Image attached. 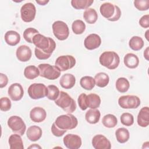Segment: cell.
<instances>
[{
  "label": "cell",
  "mask_w": 149,
  "mask_h": 149,
  "mask_svg": "<svg viewBox=\"0 0 149 149\" xmlns=\"http://www.w3.org/2000/svg\"><path fill=\"white\" fill-rule=\"evenodd\" d=\"M102 123L107 128H113L118 124V119L114 115L107 114L102 118Z\"/></svg>",
  "instance_id": "34"
},
{
  "label": "cell",
  "mask_w": 149,
  "mask_h": 149,
  "mask_svg": "<svg viewBox=\"0 0 149 149\" xmlns=\"http://www.w3.org/2000/svg\"><path fill=\"white\" fill-rule=\"evenodd\" d=\"M40 76L48 80H55L61 75V71L55 66L49 63H41L38 66Z\"/></svg>",
  "instance_id": "6"
},
{
  "label": "cell",
  "mask_w": 149,
  "mask_h": 149,
  "mask_svg": "<svg viewBox=\"0 0 149 149\" xmlns=\"http://www.w3.org/2000/svg\"><path fill=\"white\" fill-rule=\"evenodd\" d=\"M33 43L36 46L35 56L40 60L48 59L56 48V43L52 38L45 37L40 33L34 36Z\"/></svg>",
  "instance_id": "1"
},
{
  "label": "cell",
  "mask_w": 149,
  "mask_h": 149,
  "mask_svg": "<svg viewBox=\"0 0 149 149\" xmlns=\"http://www.w3.org/2000/svg\"><path fill=\"white\" fill-rule=\"evenodd\" d=\"M42 132L40 127L33 125L30 126L26 132V135L28 139L31 141L38 140L42 136Z\"/></svg>",
  "instance_id": "22"
},
{
  "label": "cell",
  "mask_w": 149,
  "mask_h": 149,
  "mask_svg": "<svg viewBox=\"0 0 149 149\" xmlns=\"http://www.w3.org/2000/svg\"><path fill=\"white\" fill-rule=\"evenodd\" d=\"M39 33V31L33 27L26 29L23 32V37L24 40L29 43H33V38L34 36Z\"/></svg>",
  "instance_id": "38"
},
{
  "label": "cell",
  "mask_w": 149,
  "mask_h": 149,
  "mask_svg": "<svg viewBox=\"0 0 149 149\" xmlns=\"http://www.w3.org/2000/svg\"><path fill=\"white\" fill-rule=\"evenodd\" d=\"M76 62V59L72 55H61L56 58L55 66L61 72H63L73 68Z\"/></svg>",
  "instance_id": "9"
},
{
  "label": "cell",
  "mask_w": 149,
  "mask_h": 149,
  "mask_svg": "<svg viewBox=\"0 0 149 149\" xmlns=\"http://www.w3.org/2000/svg\"><path fill=\"white\" fill-rule=\"evenodd\" d=\"M20 35L14 30H9L5 34L4 39L6 43L10 46H15L20 41Z\"/></svg>",
  "instance_id": "20"
},
{
  "label": "cell",
  "mask_w": 149,
  "mask_h": 149,
  "mask_svg": "<svg viewBox=\"0 0 149 149\" xmlns=\"http://www.w3.org/2000/svg\"><path fill=\"white\" fill-rule=\"evenodd\" d=\"M100 12L103 17L111 22L118 20L121 16L120 8L117 5L110 2L102 3L100 6Z\"/></svg>",
  "instance_id": "2"
},
{
  "label": "cell",
  "mask_w": 149,
  "mask_h": 149,
  "mask_svg": "<svg viewBox=\"0 0 149 149\" xmlns=\"http://www.w3.org/2000/svg\"><path fill=\"white\" fill-rule=\"evenodd\" d=\"M36 8L31 2L24 3L20 9V16L22 20L26 23L32 22L36 16Z\"/></svg>",
  "instance_id": "12"
},
{
  "label": "cell",
  "mask_w": 149,
  "mask_h": 149,
  "mask_svg": "<svg viewBox=\"0 0 149 149\" xmlns=\"http://www.w3.org/2000/svg\"><path fill=\"white\" fill-rule=\"evenodd\" d=\"M137 124L142 127H146L149 125V108L148 107H143L137 115Z\"/></svg>",
  "instance_id": "21"
},
{
  "label": "cell",
  "mask_w": 149,
  "mask_h": 149,
  "mask_svg": "<svg viewBox=\"0 0 149 149\" xmlns=\"http://www.w3.org/2000/svg\"><path fill=\"white\" fill-rule=\"evenodd\" d=\"M36 2L38 3L40 5H45L47 3H48L49 2V1H46V0H36Z\"/></svg>",
  "instance_id": "46"
},
{
  "label": "cell",
  "mask_w": 149,
  "mask_h": 149,
  "mask_svg": "<svg viewBox=\"0 0 149 149\" xmlns=\"http://www.w3.org/2000/svg\"><path fill=\"white\" fill-rule=\"evenodd\" d=\"M54 123L59 129L67 130L76 128L78 125V120L73 115L68 113L58 116Z\"/></svg>",
  "instance_id": "5"
},
{
  "label": "cell",
  "mask_w": 149,
  "mask_h": 149,
  "mask_svg": "<svg viewBox=\"0 0 149 149\" xmlns=\"http://www.w3.org/2000/svg\"><path fill=\"white\" fill-rule=\"evenodd\" d=\"M101 44V38L97 34L93 33L87 36L84 41L85 48L88 50H93L98 48Z\"/></svg>",
  "instance_id": "16"
},
{
  "label": "cell",
  "mask_w": 149,
  "mask_h": 149,
  "mask_svg": "<svg viewBox=\"0 0 149 149\" xmlns=\"http://www.w3.org/2000/svg\"><path fill=\"white\" fill-rule=\"evenodd\" d=\"M52 31L55 37L59 40L63 41L68 38L69 35V27L66 23L61 20L54 22L52 26Z\"/></svg>",
  "instance_id": "7"
},
{
  "label": "cell",
  "mask_w": 149,
  "mask_h": 149,
  "mask_svg": "<svg viewBox=\"0 0 149 149\" xmlns=\"http://www.w3.org/2000/svg\"><path fill=\"white\" fill-rule=\"evenodd\" d=\"M63 144L69 149H78L82 144L81 137L77 134H68L63 139Z\"/></svg>",
  "instance_id": "13"
},
{
  "label": "cell",
  "mask_w": 149,
  "mask_h": 149,
  "mask_svg": "<svg viewBox=\"0 0 149 149\" xmlns=\"http://www.w3.org/2000/svg\"><path fill=\"white\" fill-rule=\"evenodd\" d=\"M8 94L12 100L14 101H19L22 98L24 95L23 88L22 86L18 83H13L9 87Z\"/></svg>",
  "instance_id": "14"
},
{
  "label": "cell",
  "mask_w": 149,
  "mask_h": 149,
  "mask_svg": "<svg viewBox=\"0 0 149 149\" xmlns=\"http://www.w3.org/2000/svg\"><path fill=\"white\" fill-rule=\"evenodd\" d=\"M86 97H87V94H86L85 93H81V94L79 95L77 99L79 106L80 108L83 111L86 110L88 108L87 102H86Z\"/></svg>",
  "instance_id": "42"
},
{
  "label": "cell",
  "mask_w": 149,
  "mask_h": 149,
  "mask_svg": "<svg viewBox=\"0 0 149 149\" xmlns=\"http://www.w3.org/2000/svg\"><path fill=\"white\" fill-rule=\"evenodd\" d=\"M94 2V0H72L71 5L76 9H84L88 8Z\"/></svg>",
  "instance_id": "35"
},
{
  "label": "cell",
  "mask_w": 149,
  "mask_h": 149,
  "mask_svg": "<svg viewBox=\"0 0 149 149\" xmlns=\"http://www.w3.org/2000/svg\"><path fill=\"white\" fill-rule=\"evenodd\" d=\"M101 116L100 111L97 109H90L85 114L86 120L90 124H95L98 122Z\"/></svg>",
  "instance_id": "25"
},
{
  "label": "cell",
  "mask_w": 149,
  "mask_h": 149,
  "mask_svg": "<svg viewBox=\"0 0 149 149\" xmlns=\"http://www.w3.org/2000/svg\"><path fill=\"white\" fill-rule=\"evenodd\" d=\"M148 49H149V48L148 47H147L146 49H145V51H144V58L147 60V61H148Z\"/></svg>",
  "instance_id": "47"
},
{
  "label": "cell",
  "mask_w": 149,
  "mask_h": 149,
  "mask_svg": "<svg viewBox=\"0 0 149 149\" xmlns=\"http://www.w3.org/2000/svg\"><path fill=\"white\" fill-rule=\"evenodd\" d=\"M8 126L14 133L23 136L26 130V125L23 120L19 116L13 115L8 120Z\"/></svg>",
  "instance_id": "8"
},
{
  "label": "cell",
  "mask_w": 149,
  "mask_h": 149,
  "mask_svg": "<svg viewBox=\"0 0 149 149\" xmlns=\"http://www.w3.org/2000/svg\"><path fill=\"white\" fill-rule=\"evenodd\" d=\"M115 136L116 140L120 143L127 142L130 138V133L129 130L125 127L118 128L115 131Z\"/></svg>",
  "instance_id": "29"
},
{
  "label": "cell",
  "mask_w": 149,
  "mask_h": 149,
  "mask_svg": "<svg viewBox=\"0 0 149 149\" xmlns=\"http://www.w3.org/2000/svg\"><path fill=\"white\" fill-rule=\"evenodd\" d=\"M116 90L122 93H126L130 88V83L129 80L125 77L118 78L115 83Z\"/></svg>",
  "instance_id": "32"
},
{
  "label": "cell",
  "mask_w": 149,
  "mask_h": 149,
  "mask_svg": "<svg viewBox=\"0 0 149 149\" xmlns=\"http://www.w3.org/2000/svg\"><path fill=\"white\" fill-rule=\"evenodd\" d=\"M118 104L123 109H135L140 106V100L134 95H122L118 99Z\"/></svg>",
  "instance_id": "10"
},
{
  "label": "cell",
  "mask_w": 149,
  "mask_h": 149,
  "mask_svg": "<svg viewBox=\"0 0 149 149\" xmlns=\"http://www.w3.org/2000/svg\"><path fill=\"white\" fill-rule=\"evenodd\" d=\"M66 130H62L59 129L55 123L54 122L51 126V132L56 137H61L66 132Z\"/></svg>",
  "instance_id": "43"
},
{
  "label": "cell",
  "mask_w": 149,
  "mask_h": 149,
  "mask_svg": "<svg viewBox=\"0 0 149 149\" xmlns=\"http://www.w3.org/2000/svg\"><path fill=\"white\" fill-rule=\"evenodd\" d=\"M60 93L58 87L55 85L51 84L47 86V93L46 97L50 100L55 101L57 99Z\"/></svg>",
  "instance_id": "37"
},
{
  "label": "cell",
  "mask_w": 149,
  "mask_h": 149,
  "mask_svg": "<svg viewBox=\"0 0 149 149\" xmlns=\"http://www.w3.org/2000/svg\"><path fill=\"white\" fill-rule=\"evenodd\" d=\"M148 32H149V30H147L145 33V37L147 41H148Z\"/></svg>",
  "instance_id": "49"
},
{
  "label": "cell",
  "mask_w": 149,
  "mask_h": 149,
  "mask_svg": "<svg viewBox=\"0 0 149 149\" xmlns=\"http://www.w3.org/2000/svg\"><path fill=\"white\" fill-rule=\"evenodd\" d=\"M72 29L75 34H81L86 30V24L81 20H76L72 23Z\"/></svg>",
  "instance_id": "36"
},
{
  "label": "cell",
  "mask_w": 149,
  "mask_h": 149,
  "mask_svg": "<svg viewBox=\"0 0 149 149\" xmlns=\"http://www.w3.org/2000/svg\"><path fill=\"white\" fill-rule=\"evenodd\" d=\"M139 24L143 28H148L149 27V15H143L139 20Z\"/></svg>",
  "instance_id": "44"
},
{
  "label": "cell",
  "mask_w": 149,
  "mask_h": 149,
  "mask_svg": "<svg viewBox=\"0 0 149 149\" xmlns=\"http://www.w3.org/2000/svg\"><path fill=\"white\" fill-rule=\"evenodd\" d=\"M80 84L82 88L86 90H91L95 86L94 79L91 76H85L80 80Z\"/></svg>",
  "instance_id": "33"
},
{
  "label": "cell",
  "mask_w": 149,
  "mask_h": 149,
  "mask_svg": "<svg viewBox=\"0 0 149 149\" xmlns=\"http://www.w3.org/2000/svg\"><path fill=\"white\" fill-rule=\"evenodd\" d=\"M75 83L76 78L73 74L70 73H65L63 74L59 80L61 86L65 89L72 88L74 87Z\"/></svg>",
  "instance_id": "19"
},
{
  "label": "cell",
  "mask_w": 149,
  "mask_h": 149,
  "mask_svg": "<svg viewBox=\"0 0 149 149\" xmlns=\"http://www.w3.org/2000/svg\"><path fill=\"white\" fill-rule=\"evenodd\" d=\"M100 64L110 70L118 68L120 63V58L118 54L114 51H105L99 58Z\"/></svg>",
  "instance_id": "3"
},
{
  "label": "cell",
  "mask_w": 149,
  "mask_h": 149,
  "mask_svg": "<svg viewBox=\"0 0 149 149\" xmlns=\"http://www.w3.org/2000/svg\"><path fill=\"white\" fill-rule=\"evenodd\" d=\"M28 94L33 100L44 98L47 93V87L42 83H33L28 88Z\"/></svg>",
  "instance_id": "11"
},
{
  "label": "cell",
  "mask_w": 149,
  "mask_h": 149,
  "mask_svg": "<svg viewBox=\"0 0 149 149\" xmlns=\"http://www.w3.org/2000/svg\"><path fill=\"white\" fill-rule=\"evenodd\" d=\"M134 6L139 10H147L149 8V0H135Z\"/></svg>",
  "instance_id": "40"
},
{
  "label": "cell",
  "mask_w": 149,
  "mask_h": 149,
  "mask_svg": "<svg viewBox=\"0 0 149 149\" xmlns=\"http://www.w3.org/2000/svg\"><path fill=\"white\" fill-rule=\"evenodd\" d=\"M144 41L143 38L139 36H133L132 37L129 41V47L133 51H137L141 49L144 47Z\"/></svg>",
  "instance_id": "30"
},
{
  "label": "cell",
  "mask_w": 149,
  "mask_h": 149,
  "mask_svg": "<svg viewBox=\"0 0 149 149\" xmlns=\"http://www.w3.org/2000/svg\"><path fill=\"white\" fill-rule=\"evenodd\" d=\"M86 102L87 107L90 109H97L101 104L100 97L94 93H91L87 95Z\"/></svg>",
  "instance_id": "26"
},
{
  "label": "cell",
  "mask_w": 149,
  "mask_h": 149,
  "mask_svg": "<svg viewBox=\"0 0 149 149\" xmlns=\"http://www.w3.org/2000/svg\"><path fill=\"white\" fill-rule=\"evenodd\" d=\"M8 83V78L7 76L2 73H0V88H2L5 87Z\"/></svg>",
  "instance_id": "45"
},
{
  "label": "cell",
  "mask_w": 149,
  "mask_h": 149,
  "mask_svg": "<svg viewBox=\"0 0 149 149\" xmlns=\"http://www.w3.org/2000/svg\"><path fill=\"white\" fill-rule=\"evenodd\" d=\"M123 62L128 68L135 69L139 65V59L136 55L133 53H128L125 55Z\"/></svg>",
  "instance_id": "23"
},
{
  "label": "cell",
  "mask_w": 149,
  "mask_h": 149,
  "mask_svg": "<svg viewBox=\"0 0 149 149\" xmlns=\"http://www.w3.org/2000/svg\"><path fill=\"white\" fill-rule=\"evenodd\" d=\"M12 106L11 101L8 97H2L0 99V109L2 111L6 112L10 109Z\"/></svg>",
  "instance_id": "41"
},
{
  "label": "cell",
  "mask_w": 149,
  "mask_h": 149,
  "mask_svg": "<svg viewBox=\"0 0 149 149\" xmlns=\"http://www.w3.org/2000/svg\"><path fill=\"white\" fill-rule=\"evenodd\" d=\"M120 120L121 123L126 126H130L134 123V117L129 112L123 113L120 116Z\"/></svg>",
  "instance_id": "39"
},
{
  "label": "cell",
  "mask_w": 149,
  "mask_h": 149,
  "mask_svg": "<svg viewBox=\"0 0 149 149\" xmlns=\"http://www.w3.org/2000/svg\"><path fill=\"white\" fill-rule=\"evenodd\" d=\"M83 18L85 21L90 24L95 23L98 19V14L94 8H88L83 13Z\"/></svg>",
  "instance_id": "28"
},
{
  "label": "cell",
  "mask_w": 149,
  "mask_h": 149,
  "mask_svg": "<svg viewBox=\"0 0 149 149\" xmlns=\"http://www.w3.org/2000/svg\"><path fill=\"white\" fill-rule=\"evenodd\" d=\"M94 80L95 85L98 87L103 88L106 87L109 81V76L104 72H99L95 75Z\"/></svg>",
  "instance_id": "27"
},
{
  "label": "cell",
  "mask_w": 149,
  "mask_h": 149,
  "mask_svg": "<svg viewBox=\"0 0 149 149\" xmlns=\"http://www.w3.org/2000/svg\"><path fill=\"white\" fill-rule=\"evenodd\" d=\"M32 52L30 48L26 45L19 46L16 51V56L20 62H27L31 57Z\"/></svg>",
  "instance_id": "17"
},
{
  "label": "cell",
  "mask_w": 149,
  "mask_h": 149,
  "mask_svg": "<svg viewBox=\"0 0 149 149\" xmlns=\"http://www.w3.org/2000/svg\"><path fill=\"white\" fill-rule=\"evenodd\" d=\"M29 148H41V147L40 146L37 145V144H33L32 146H30Z\"/></svg>",
  "instance_id": "48"
},
{
  "label": "cell",
  "mask_w": 149,
  "mask_h": 149,
  "mask_svg": "<svg viewBox=\"0 0 149 149\" xmlns=\"http://www.w3.org/2000/svg\"><path fill=\"white\" fill-rule=\"evenodd\" d=\"M46 116L45 110L40 107H36L31 109L30 112V118L34 122H42L45 119Z\"/></svg>",
  "instance_id": "18"
},
{
  "label": "cell",
  "mask_w": 149,
  "mask_h": 149,
  "mask_svg": "<svg viewBox=\"0 0 149 149\" xmlns=\"http://www.w3.org/2000/svg\"><path fill=\"white\" fill-rule=\"evenodd\" d=\"M9 147L10 149H23V142L21 136L18 134H12L8 140Z\"/></svg>",
  "instance_id": "24"
},
{
  "label": "cell",
  "mask_w": 149,
  "mask_h": 149,
  "mask_svg": "<svg viewBox=\"0 0 149 149\" xmlns=\"http://www.w3.org/2000/svg\"><path fill=\"white\" fill-rule=\"evenodd\" d=\"M55 103L59 107L68 113H72L76 109V104L75 101L66 92L61 91Z\"/></svg>",
  "instance_id": "4"
},
{
  "label": "cell",
  "mask_w": 149,
  "mask_h": 149,
  "mask_svg": "<svg viewBox=\"0 0 149 149\" xmlns=\"http://www.w3.org/2000/svg\"><path fill=\"white\" fill-rule=\"evenodd\" d=\"M24 76L27 79L33 80L40 76L39 69L34 65L26 66L24 70Z\"/></svg>",
  "instance_id": "31"
},
{
  "label": "cell",
  "mask_w": 149,
  "mask_h": 149,
  "mask_svg": "<svg viewBox=\"0 0 149 149\" xmlns=\"http://www.w3.org/2000/svg\"><path fill=\"white\" fill-rule=\"evenodd\" d=\"M92 146L95 149H110V141L102 134L95 135L92 139Z\"/></svg>",
  "instance_id": "15"
}]
</instances>
